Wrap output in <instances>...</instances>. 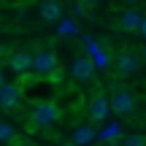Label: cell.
Listing matches in <instances>:
<instances>
[{
    "label": "cell",
    "mask_w": 146,
    "mask_h": 146,
    "mask_svg": "<svg viewBox=\"0 0 146 146\" xmlns=\"http://www.w3.org/2000/svg\"><path fill=\"white\" fill-rule=\"evenodd\" d=\"M57 30L62 33V35H73V33H76V25H73L70 19H60L57 22Z\"/></svg>",
    "instance_id": "cell-15"
},
{
    "label": "cell",
    "mask_w": 146,
    "mask_h": 146,
    "mask_svg": "<svg viewBox=\"0 0 146 146\" xmlns=\"http://www.w3.org/2000/svg\"><path fill=\"white\" fill-rule=\"evenodd\" d=\"M141 60H146V46H143V49H141Z\"/></svg>",
    "instance_id": "cell-19"
},
{
    "label": "cell",
    "mask_w": 146,
    "mask_h": 146,
    "mask_svg": "<svg viewBox=\"0 0 146 146\" xmlns=\"http://www.w3.org/2000/svg\"><path fill=\"white\" fill-rule=\"evenodd\" d=\"M33 70L41 73V76H52L57 70V54L52 49H43V52L35 54V62H33Z\"/></svg>",
    "instance_id": "cell-3"
},
{
    "label": "cell",
    "mask_w": 146,
    "mask_h": 146,
    "mask_svg": "<svg viewBox=\"0 0 146 146\" xmlns=\"http://www.w3.org/2000/svg\"><path fill=\"white\" fill-rule=\"evenodd\" d=\"M108 114H111V100H106L103 95H95L89 100V116H92V122H106Z\"/></svg>",
    "instance_id": "cell-6"
},
{
    "label": "cell",
    "mask_w": 146,
    "mask_h": 146,
    "mask_svg": "<svg viewBox=\"0 0 146 146\" xmlns=\"http://www.w3.org/2000/svg\"><path fill=\"white\" fill-rule=\"evenodd\" d=\"M111 111H116V114L127 116L135 111V98H133L130 92H125V89H116L114 98H111Z\"/></svg>",
    "instance_id": "cell-4"
},
{
    "label": "cell",
    "mask_w": 146,
    "mask_h": 146,
    "mask_svg": "<svg viewBox=\"0 0 146 146\" xmlns=\"http://www.w3.org/2000/svg\"><path fill=\"white\" fill-rule=\"evenodd\" d=\"M33 62H35V54H30V52H16L8 57V68L19 76H27L33 70Z\"/></svg>",
    "instance_id": "cell-5"
},
{
    "label": "cell",
    "mask_w": 146,
    "mask_h": 146,
    "mask_svg": "<svg viewBox=\"0 0 146 146\" xmlns=\"http://www.w3.org/2000/svg\"><path fill=\"white\" fill-rule=\"evenodd\" d=\"M16 141V133L8 122H0V143H14Z\"/></svg>",
    "instance_id": "cell-13"
},
{
    "label": "cell",
    "mask_w": 146,
    "mask_h": 146,
    "mask_svg": "<svg viewBox=\"0 0 146 146\" xmlns=\"http://www.w3.org/2000/svg\"><path fill=\"white\" fill-rule=\"evenodd\" d=\"M70 73L78 78V81H92L95 78V65H92L89 57H76L73 65H70Z\"/></svg>",
    "instance_id": "cell-7"
},
{
    "label": "cell",
    "mask_w": 146,
    "mask_h": 146,
    "mask_svg": "<svg viewBox=\"0 0 146 146\" xmlns=\"http://www.w3.org/2000/svg\"><path fill=\"white\" fill-rule=\"evenodd\" d=\"M30 119H33V125H38V127H52L54 122L60 119L57 103H52V100H41V103H35Z\"/></svg>",
    "instance_id": "cell-1"
},
{
    "label": "cell",
    "mask_w": 146,
    "mask_h": 146,
    "mask_svg": "<svg viewBox=\"0 0 146 146\" xmlns=\"http://www.w3.org/2000/svg\"><path fill=\"white\" fill-rule=\"evenodd\" d=\"M22 98H25V92H22L19 84H5V81L0 84V106H3V108H8V111L19 108Z\"/></svg>",
    "instance_id": "cell-2"
},
{
    "label": "cell",
    "mask_w": 146,
    "mask_h": 146,
    "mask_svg": "<svg viewBox=\"0 0 146 146\" xmlns=\"http://www.w3.org/2000/svg\"><path fill=\"white\" fill-rule=\"evenodd\" d=\"M84 3H87V5H100L103 0H84Z\"/></svg>",
    "instance_id": "cell-18"
},
{
    "label": "cell",
    "mask_w": 146,
    "mask_h": 146,
    "mask_svg": "<svg viewBox=\"0 0 146 146\" xmlns=\"http://www.w3.org/2000/svg\"><path fill=\"white\" fill-rule=\"evenodd\" d=\"M119 133H122V125L119 122H111V125L98 135V141H114V138H119Z\"/></svg>",
    "instance_id": "cell-12"
},
{
    "label": "cell",
    "mask_w": 146,
    "mask_h": 146,
    "mask_svg": "<svg viewBox=\"0 0 146 146\" xmlns=\"http://www.w3.org/2000/svg\"><path fill=\"white\" fill-rule=\"evenodd\" d=\"M141 19H143V14H141V11H135V8H127L125 14L119 16V27H122L125 33H133V30H138Z\"/></svg>",
    "instance_id": "cell-10"
},
{
    "label": "cell",
    "mask_w": 146,
    "mask_h": 146,
    "mask_svg": "<svg viewBox=\"0 0 146 146\" xmlns=\"http://www.w3.org/2000/svg\"><path fill=\"white\" fill-rule=\"evenodd\" d=\"M138 57L135 54H130V52H125V54H119L116 57V70H119V76H130V73H135L138 70Z\"/></svg>",
    "instance_id": "cell-9"
},
{
    "label": "cell",
    "mask_w": 146,
    "mask_h": 146,
    "mask_svg": "<svg viewBox=\"0 0 146 146\" xmlns=\"http://www.w3.org/2000/svg\"><path fill=\"white\" fill-rule=\"evenodd\" d=\"M125 143H130V146H141V143H146V135H130V138H125Z\"/></svg>",
    "instance_id": "cell-16"
},
{
    "label": "cell",
    "mask_w": 146,
    "mask_h": 146,
    "mask_svg": "<svg viewBox=\"0 0 146 146\" xmlns=\"http://www.w3.org/2000/svg\"><path fill=\"white\" fill-rule=\"evenodd\" d=\"M125 3H130V5H133V3H135V0H125Z\"/></svg>",
    "instance_id": "cell-23"
},
{
    "label": "cell",
    "mask_w": 146,
    "mask_h": 146,
    "mask_svg": "<svg viewBox=\"0 0 146 146\" xmlns=\"http://www.w3.org/2000/svg\"><path fill=\"white\" fill-rule=\"evenodd\" d=\"M5 3H19V0H5Z\"/></svg>",
    "instance_id": "cell-22"
},
{
    "label": "cell",
    "mask_w": 146,
    "mask_h": 146,
    "mask_svg": "<svg viewBox=\"0 0 146 146\" xmlns=\"http://www.w3.org/2000/svg\"><path fill=\"white\" fill-rule=\"evenodd\" d=\"M70 14H73V16H76V19H84V16H87V14H89V5H87V3H84V0H76V3H73V5H70Z\"/></svg>",
    "instance_id": "cell-14"
},
{
    "label": "cell",
    "mask_w": 146,
    "mask_h": 146,
    "mask_svg": "<svg viewBox=\"0 0 146 146\" xmlns=\"http://www.w3.org/2000/svg\"><path fill=\"white\" fill-rule=\"evenodd\" d=\"M138 33H141V35L146 38V16H143V19H141V25H138Z\"/></svg>",
    "instance_id": "cell-17"
},
{
    "label": "cell",
    "mask_w": 146,
    "mask_h": 146,
    "mask_svg": "<svg viewBox=\"0 0 146 146\" xmlns=\"http://www.w3.org/2000/svg\"><path fill=\"white\" fill-rule=\"evenodd\" d=\"M41 19L49 22V25L60 22L62 19V3H60V0H43L41 3Z\"/></svg>",
    "instance_id": "cell-8"
},
{
    "label": "cell",
    "mask_w": 146,
    "mask_h": 146,
    "mask_svg": "<svg viewBox=\"0 0 146 146\" xmlns=\"http://www.w3.org/2000/svg\"><path fill=\"white\" fill-rule=\"evenodd\" d=\"M3 54H5V46H0V57H3Z\"/></svg>",
    "instance_id": "cell-21"
},
{
    "label": "cell",
    "mask_w": 146,
    "mask_h": 146,
    "mask_svg": "<svg viewBox=\"0 0 146 146\" xmlns=\"http://www.w3.org/2000/svg\"><path fill=\"white\" fill-rule=\"evenodd\" d=\"M3 81H5V76H3V70H0V84H3Z\"/></svg>",
    "instance_id": "cell-20"
},
{
    "label": "cell",
    "mask_w": 146,
    "mask_h": 146,
    "mask_svg": "<svg viewBox=\"0 0 146 146\" xmlns=\"http://www.w3.org/2000/svg\"><path fill=\"white\" fill-rule=\"evenodd\" d=\"M70 141L73 143H95V141H98V133H95L92 127H87V125H78Z\"/></svg>",
    "instance_id": "cell-11"
},
{
    "label": "cell",
    "mask_w": 146,
    "mask_h": 146,
    "mask_svg": "<svg viewBox=\"0 0 146 146\" xmlns=\"http://www.w3.org/2000/svg\"><path fill=\"white\" fill-rule=\"evenodd\" d=\"M0 108H3V106H0Z\"/></svg>",
    "instance_id": "cell-24"
}]
</instances>
